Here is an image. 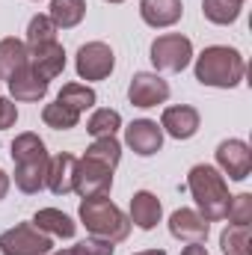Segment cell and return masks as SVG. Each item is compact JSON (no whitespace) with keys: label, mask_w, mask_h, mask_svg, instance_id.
I'll list each match as a JSON object with an SVG mask.
<instances>
[{"label":"cell","mask_w":252,"mask_h":255,"mask_svg":"<svg viewBox=\"0 0 252 255\" xmlns=\"http://www.w3.org/2000/svg\"><path fill=\"white\" fill-rule=\"evenodd\" d=\"M193 60V42L181 33H163L151 42V65L157 71H184Z\"/></svg>","instance_id":"cell-4"},{"label":"cell","mask_w":252,"mask_h":255,"mask_svg":"<svg viewBox=\"0 0 252 255\" xmlns=\"http://www.w3.org/2000/svg\"><path fill=\"white\" fill-rule=\"evenodd\" d=\"M71 253L74 255H113L116 247H113L110 241H101V238H86V241H80L77 247H71Z\"/></svg>","instance_id":"cell-31"},{"label":"cell","mask_w":252,"mask_h":255,"mask_svg":"<svg viewBox=\"0 0 252 255\" xmlns=\"http://www.w3.org/2000/svg\"><path fill=\"white\" fill-rule=\"evenodd\" d=\"M107 3H125V0H107Z\"/></svg>","instance_id":"cell-37"},{"label":"cell","mask_w":252,"mask_h":255,"mask_svg":"<svg viewBox=\"0 0 252 255\" xmlns=\"http://www.w3.org/2000/svg\"><path fill=\"white\" fill-rule=\"evenodd\" d=\"M48 178V157L33 163H15V187L21 193H39Z\"/></svg>","instance_id":"cell-22"},{"label":"cell","mask_w":252,"mask_h":255,"mask_svg":"<svg viewBox=\"0 0 252 255\" xmlns=\"http://www.w3.org/2000/svg\"><path fill=\"white\" fill-rule=\"evenodd\" d=\"M241 3H247V0H241Z\"/></svg>","instance_id":"cell-38"},{"label":"cell","mask_w":252,"mask_h":255,"mask_svg":"<svg viewBox=\"0 0 252 255\" xmlns=\"http://www.w3.org/2000/svg\"><path fill=\"white\" fill-rule=\"evenodd\" d=\"M217 166L232 178V181H244L252 172V151L244 139H223L217 145Z\"/></svg>","instance_id":"cell-9"},{"label":"cell","mask_w":252,"mask_h":255,"mask_svg":"<svg viewBox=\"0 0 252 255\" xmlns=\"http://www.w3.org/2000/svg\"><path fill=\"white\" fill-rule=\"evenodd\" d=\"M187 190L196 199V208L199 214L208 220V223H217V220H226V211H229V184L226 178L220 175L217 166L211 163H196L187 172Z\"/></svg>","instance_id":"cell-1"},{"label":"cell","mask_w":252,"mask_h":255,"mask_svg":"<svg viewBox=\"0 0 252 255\" xmlns=\"http://www.w3.org/2000/svg\"><path fill=\"white\" fill-rule=\"evenodd\" d=\"M83 157H89V160H95V163H104V166H110V169H116L119 160H122V145H119L116 136H95V142L86 148Z\"/></svg>","instance_id":"cell-25"},{"label":"cell","mask_w":252,"mask_h":255,"mask_svg":"<svg viewBox=\"0 0 252 255\" xmlns=\"http://www.w3.org/2000/svg\"><path fill=\"white\" fill-rule=\"evenodd\" d=\"M241 9H244L241 0H202V12H205V18H208L211 24H217V27H229V24H235V21L241 18Z\"/></svg>","instance_id":"cell-24"},{"label":"cell","mask_w":252,"mask_h":255,"mask_svg":"<svg viewBox=\"0 0 252 255\" xmlns=\"http://www.w3.org/2000/svg\"><path fill=\"white\" fill-rule=\"evenodd\" d=\"M6 83H9V92H12L15 101H42V98L48 95V86H51L45 77H39V74L30 68V63L24 65L21 71H15Z\"/></svg>","instance_id":"cell-17"},{"label":"cell","mask_w":252,"mask_h":255,"mask_svg":"<svg viewBox=\"0 0 252 255\" xmlns=\"http://www.w3.org/2000/svg\"><path fill=\"white\" fill-rule=\"evenodd\" d=\"M139 15L148 27L163 30L181 21L184 15V3L181 0H139Z\"/></svg>","instance_id":"cell-16"},{"label":"cell","mask_w":252,"mask_h":255,"mask_svg":"<svg viewBox=\"0 0 252 255\" xmlns=\"http://www.w3.org/2000/svg\"><path fill=\"white\" fill-rule=\"evenodd\" d=\"M226 220H229L232 226H250L252 223V196L250 193H238V196L229 199Z\"/></svg>","instance_id":"cell-30"},{"label":"cell","mask_w":252,"mask_h":255,"mask_svg":"<svg viewBox=\"0 0 252 255\" xmlns=\"http://www.w3.org/2000/svg\"><path fill=\"white\" fill-rule=\"evenodd\" d=\"M48 157V148H45V139L33 130L27 133H18L12 139V160L15 163H33V160H45Z\"/></svg>","instance_id":"cell-21"},{"label":"cell","mask_w":252,"mask_h":255,"mask_svg":"<svg viewBox=\"0 0 252 255\" xmlns=\"http://www.w3.org/2000/svg\"><path fill=\"white\" fill-rule=\"evenodd\" d=\"M74 166H77V157L60 151L54 157H48V178H45V187L54 193V196H68L74 190Z\"/></svg>","instance_id":"cell-13"},{"label":"cell","mask_w":252,"mask_h":255,"mask_svg":"<svg viewBox=\"0 0 252 255\" xmlns=\"http://www.w3.org/2000/svg\"><path fill=\"white\" fill-rule=\"evenodd\" d=\"M220 250L223 255H252L250 250V226H226L220 235Z\"/></svg>","instance_id":"cell-26"},{"label":"cell","mask_w":252,"mask_h":255,"mask_svg":"<svg viewBox=\"0 0 252 255\" xmlns=\"http://www.w3.org/2000/svg\"><path fill=\"white\" fill-rule=\"evenodd\" d=\"M30 68H33L39 77H45V80L51 83L54 77H60L65 71V48L60 42L30 48Z\"/></svg>","instance_id":"cell-14"},{"label":"cell","mask_w":252,"mask_h":255,"mask_svg":"<svg viewBox=\"0 0 252 255\" xmlns=\"http://www.w3.org/2000/svg\"><path fill=\"white\" fill-rule=\"evenodd\" d=\"M74 68L80 80H107L116 68V54L107 42H86L77 51Z\"/></svg>","instance_id":"cell-6"},{"label":"cell","mask_w":252,"mask_h":255,"mask_svg":"<svg viewBox=\"0 0 252 255\" xmlns=\"http://www.w3.org/2000/svg\"><path fill=\"white\" fill-rule=\"evenodd\" d=\"M119 128H122V116H119V110H110V107L95 110L86 122V130L92 136H116Z\"/></svg>","instance_id":"cell-28"},{"label":"cell","mask_w":252,"mask_h":255,"mask_svg":"<svg viewBox=\"0 0 252 255\" xmlns=\"http://www.w3.org/2000/svg\"><path fill=\"white\" fill-rule=\"evenodd\" d=\"M48 18L57 24V30H71L86 18V0H51Z\"/></svg>","instance_id":"cell-20"},{"label":"cell","mask_w":252,"mask_h":255,"mask_svg":"<svg viewBox=\"0 0 252 255\" xmlns=\"http://www.w3.org/2000/svg\"><path fill=\"white\" fill-rule=\"evenodd\" d=\"M160 130H166L172 139H190L199 130V110L190 104H178V107H166L160 116Z\"/></svg>","instance_id":"cell-12"},{"label":"cell","mask_w":252,"mask_h":255,"mask_svg":"<svg viewBox=\"0 0 252 255\" xmlns=\"http://www.w3.org/2000/svg\"><path fill=\"white\" fill-rule=\"evenodd\" d=\"M42 122H45L48 128H54V130H71V128H77V122H80V113L68 110V107L60 104V101H54V104H45Z\"/></svg>","instance_id":"cell-29"},{"label":"cell","mask_w":252,"mask_h":255,"mask_svg":"<svg viewBox=\"0 0 252 255\" xmlns=\"http://www.w3.org/2000/svg\"><path fill=\"white\" fill-rule=\"evenodd\" d=\"M45 255H74V253H71V250H57V253L51 250V253H45Z\"/></svg>","instance_id":"cell-36"},{"label":"cell","mask_w":252,"mask_h":255,"mask_svg":"<svg viewBox=\"0 0 252 255\" xmlns=\"http://www.w3.org/2000/svg\"><path fill=\"white\" fill-rule=\"evenodd\" d=\"M247 74V63L241 51L229 45H211L196 57V80L214 89H235Z\"/></svg>","instance_id":"cell-2"},{"label":"cell","mask_w":252,"mask_h":255,"mask_svg":"<svg viewBox=\"0 0 252 255\" xmlns=\"http://www.w3.org/2000/svg\"><path fill=\"white\" fill-rule=\"evenodd\" d=\"M208 229H211V223L193 208H178L169 217V235L181 244H202L208 238Z\"/></svg>","instance_id":"cell-11"},{"label":"cell","mask_w":252,"mask_h":255,"mask_svg":"<svg viewBox=\"0 0 252 255\" xmlns=\"http://www.w3.org/2000/svg\"><path fill=\"white\" fill-rule=\"evenodd\" d=\"M136 255H166L163 250H145V253H136Z\"/></svg>","instance_id":"cell-35"},{"label":"cell","mask_w":252,"mask_h":255,"mask_svg":"<svg viewBox=\"0 0 252 255\" xmlns=\"http://www.w3.org/2000/svg\"><path fill=\"white\" fill-rule=\"evenodd\" d=\"M57 101L65 104L68 110H74V113H86L89 107H95L98 95H95V89L86 86V83H65L63 89H60V95H57Z\"/></svg>","instance_id":"cell-23"},{"label":"cell","mask_w":252,"mask_h":255,"mask_svg":"<svg viewBox=\"0 0 252 255\" xmlns=\"http://www.w3.org/2000/svg\"><path fill=\"white\" fill-rule=\"evenodd\" d=\"M15 122H18V107H15V101H9V98L0 95V130L12 128Z\"/></svg>","instance_id":"cell-32"},{"label":"cell","mask_w":252,"mask_h":255,"mask_svg":"<svg viewBox=\"0 0 252 255\" xmlns=\"http://www.w3.org/2000/svg\"><path fill=\"white\" fill-rule=\"evenodd\" d=\"M166 98H169V83H166L160 74H154V71H136V74L130 77L127 101H130L133 107L148 110V107L166 104Z\"/></svg>","instance_id":"cell-8"},{"label":"cell","mask_w":252,"mask_h":255,"mask_svg":"<svg viewBox=\"0 0 252 255\" xmlns=\"http://www.w3.org/2000/svg\"><path fill=\"white\" fill-rule=\"evenodd\" d=\"M160 217H163V205H160V199L154 193L136 190L130 196V217H127L130 226H136L142 232H151L160 223Z\"/></svg>","instance_id":"cell-15"},{"label":"cell","mask_w":252,"mask_h":255,"mask_svg":"<svg viewBox=\"0 0 252 255\" xmlns=\"http://www.w3.org/2000/svg\"><path fill=\"white\" fill-rule=\"evenodd\" d=\"M51 42H57V24L48 15H33L27 24V42H24L27 51L39 45H51Z\"/></svg>","instance_id":"cell-27"},{"label":"cell","mask_w":252,"mask_h":255,"mask_svg":"<svg viewBox=\"0 0 252 255\" xmlns=\"http://www.w3.org/2000/svg\"><path fill=\"white\" fill-rule=\"evenodd\" d=\"M27 63H30V51L21 39H15V36L0 39V80H9Z\"/></svg>","instance_id":"cell-19"},{"label":"cell","mask_w":252,"mask_h":255,"mask_svg":"<svg viewBox=\"0 0 252 255\" xmlns=\"http://www.w3.org/2000/svg\"><path fill=\"white\" fill-rule=\"evenodd\" d=\"M54 241L51 235L39 232L33 223H18L0 235V253L3 255H45L51 253Z\"/></svg>","instance_id":"cell-5"},{"label":"cell","mask_w":252,"mask_h":255,"mask_svg":"<svg viewBox=\"0 0 252 255\" xmlns=\"http://www.w3.org/2000/svg\"><path fill=\"white\" fill-rule=\"evenodd\" d=\"M181 255H208V250H205L202 244H187V247L181 250Z\"/></svg>","instance_id":"cell-33"},{"label":"cell","mask_w":252,"mask_h":255,"mask_svg":"<svg viewBox=\"0 0 252 255\" xmlns=\"http://www.w3.org/2000/svg\"><path fill=\"white\" fill-rule=\"evenodd\" d=\"M33 226L39 232L51 235V238H74V232H77V223L68 214H63L60 208H42V211H36Z\"/></svg>","instance_id":"cell-18"},{"label":"cell","mask_w":252,"mask_h":255,"mask_svg":"<svg viewBox=\"0 0 252 255\" xmlns=\"http://www.w3.org/2000/svg\"><path fill=\"white\" fill-rule=\"evenodd\" d=\"M9 184H12V178L0 169V199H6V193H9Z\"/></svg>","instance_id":"cell-34"},{"label":"cell","mask_w":252,"mask_h":255,"mask_svg":"<svg viewBox=\"0 0 252 255\" xmlns=\"http://www.w3.org/2000/svg\"><path fill=\"white\" fill-rule=\"evenodd\" d=\"M80 223L86 226V232L92 238H101V241H110V244H122L130 235V220L107 196L83 199L80 202Z\"/></svg>","instance_id":"cell-3"},{"label":"cell","mask_w":252,"mask_h":255,"mask_svg":"<svg viewBox=\"0 0 252 255\" xmlns=\"http://www.w3.org/2000/svg\"><path fill=\"white\" fill-rule=\"evenodd\" d=\"M125 142L133 154L151 157V154H157L160 145H163V130H160L157 122H151V119H133V122L125 128Z\"/></svg>","instance_id":"cell-10"},{"label":"cell","mask_w":252,"mask_h":255,"mask_svg":"<svg viewBox=\"0 0 252 255\" xmlns=\"http://www.w3.org/2000/svg\"><path fill=\"white\" fill-rule=\"evenodd\" d=\"M113 187V169L104 163H95L89 157H77L74 166V193L80 199H92V196H107Z\"/></svg>","instance_id":"cell-7"}]
</instances>
